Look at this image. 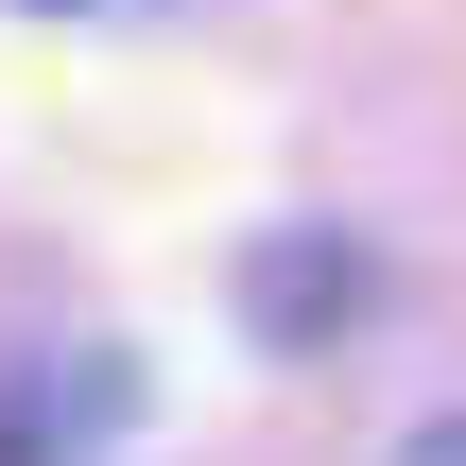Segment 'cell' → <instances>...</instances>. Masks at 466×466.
<instances>
[{"mask_svg": "<svg viewBox=\"0 0 466 466\" xmlns=\"http://www.w3.org/2000/svg\"><path fill=\"white\" fill-rule=\"evenodd\" d=\"M242 311H259L277 346H329V329L363 311V259H346L329 225H277V242H259V277H242Z\"/></svg>", "mask_w": 466, "mask_h": 466, "instance_id": "obj_1", "label": "cell"}, {"mask_svg": "<svg viewBox=\"0 0 466 466\" xmlns=\"http://www.w3.org/2000/svg\"><path fill=\"white\" fill-rule=\"evenodd\" d=\"M398 466H466V415H432V432H415V450H398Z\"/></svg>", "mask_w": 466, "mask_h": 466, "instance_id": "obj_2", "label": "cell"}]
</instances>
